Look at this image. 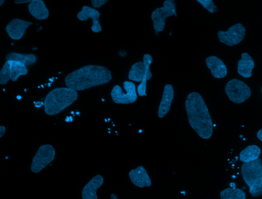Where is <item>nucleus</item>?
<instances>
[{
	"label": "nucleus",
	"mask_w": 262,
	"mask_h": 199,
	"mask_svg": "<svg viewBox=\"0 0 262 199\" xmlns=\"http://www.w3.org/2000/svg\"><path fill=\"white\" fill-rule=\"evenodd\" d=\"M4 2V1H0V6H1L2 5V4H3V3Z\"/></svg>",
	"instance_id": "31"
},
{
	"label": "nucleus",
	"mask_w": 262,
	"mask_h": 199,
	"mask_svg": "<svg viewBox=\"0 0 262 199\" xmlns=\"http://www.w3.org/2000/svg\"><path fill=\"white\" fill-rule=\"evenodd\" d=\"M7 61H12L23 64L25 66H30L34 64L37 61L36 56L33 54H20L15 52H10L6 56Z\"/></svg>",
	"instance_id": "19"
},
{
	"label": "nucleus",
	"mask_w": 262,
	"mask_h": 199,
	"mask_svg": "<svg viewBox=\"0 0 262 199\" xmlns=\"http://www.w3.org/2000/svg\"><path fill=\"white\" fill-rule=\"evenodd\" d=\"M173 15L177 16L175 1H165L163 6L157 8L152 12L151 15L155 31H162L165 27L166 18Z\"/></svg>",
	"instance_id": "6"
},
{
	"label": "nucleus",
	"mask_w": 262,
	"mask_h": 199,
	"mask_svg": "<svg viewBox=\"0 0 262 199\" xmlns=\"http://www.w3.org/2000/svg\"><path fill=\"white\" fill-rule=\"evenodd\" d=\"M78 96L77 91L68 87L55 88L45 97V112L49 115L57 114L72 104Z\"/></svg>",
	"instance_id": "3"
},
{
	"label": "nucleus",
	"mask_w": 262,
	"mask_h": 199,
	"mask_svg": "<svg viewBox=\"0 0 262 199\" xmlns=\"http://www.w3.org/2000/svg\"><path fill=\"white\" fill-rule=\"evenodd\" d=\"M100 15V13L95 9L84 6L82 8L81 11L78 13L77 17L80 21H85L88 18H91L93 22L92 31L95 33H99L102 31L99 20Z\"/></svg>",
	"instance_id": "11"
},
{
	"label": "nucleus",
	"mask_w": 262,
	"mask_h": 199,
	"mask_svg": "<svg viewBox=\"0 0 262 199\" xmlns=\"http://www.w3.org/2000/svg\"><path fill=\"white\" fill-rule=\"evenodd\" d=\"M124 93L119 85H116L113 88L111 95L113 101L116 104H128L134 103L137 99L135 84L126 81L123 83Z\"/></svg>",
	"instance_id": "8"
},
{
	"label": "nucleus",
	"mask_w": 262,
	"mask_h": 199,
	"mask_svg": "<svg viewBox=\"0 0 262 199\" xmlns=\"http://www.w3.org/2000/svg\"><path fill=\"white\" fill-rule=\"evenodd\" d=\"M106 2L107 1L106 0H92V4L93 7L95 8H99Z\"/></svg>",
	"instance_id": "26"
},
{
	"label": "nucleus",
	"mask_w": 262,
	"mask_h": 199,
	"mask_svg": "<svg viewBox=\"0 0 262 199\" xmlns=\"http://www.w3.org/2000/svg\"><path fill=\"white\" fill-rule=\"evenodd\" d=\"M197 1L212 14L217 12L218 11V7L214 5L212 0H198Z\"/></svg>",
	"instance_id": "25"
},
{
	"label": "nucleus",
	"mask_w": 262,
	"mask_h": 199,
	"mask_svg": "<svg viewBox=\"0 0 262 199\" xmlns=\"http://www.w3.org/2000/svg\"><path fill=\"white\" fill-rule=\"evenodd\" d=\"M225 92L229 98L233 103L241 104L251 96L250 87L244 82L232 79L226 85Z\"/></svg>",
	"instance_id": "5"
},
{
	"label": "nucleus",
	"mask_w": 262,
	"mask_h": 199,
	"mask_svg": "<svg viewBox=\"0 0 262 199\" xmlns=\"http://www.w3.org/2000/svg\"><path fill=\"white\" fill-rule=\"evenodd\" d=\"M185 109L191 127L201 138L209 139L213 132V123L201 95L195 92L189 93L185 101Z\"/></svg>",
	"instance_id": "2"
},
{
	"label": "nucleus",
	"mask_w": 262,
	"mask_h": 199,
	"mask_svg": "<svg viewBox=\"0 0 262 199\" xmlns=\"http://www.w3.org/2000/svg\"><path fill=\"white\" fill-rule=\"evenodd\" d=\"M33 22L19 18H14L7 25L5 30L9 37L13 40L20 39L26 29Z\"/></svg>",
	"instance_id": "10"
},
{
	"label": "nucleus",
	"mask_w": 262,
	"mask_h": 199,
	"mask_svg": "<svg viewBox=\"0 0 262 199\" xmlns=\"http://www.w3.org/2000/svg\"><path fill=\"white\" fill-rule=\"evenodd\" d=\"M261 92H262V87H261Z\"/></svg>",
	"instance_id": "32"
},
{
	"label": "nucleus",
	"mask_w": 262,
	"mask_h": 199,
	"mask_svg": "<svg viewBox=\"0 0 262 199\" xmlns=\"http://www.w3.org/2000/svg\"><path fill=\"white\" fill-rule=\"evenodd\" d=\"M55 151L51 144L41 145L34 157L31 165V169L34 173H38L54 160Z\"/></svg>",
	"instance_id": "7"
},
{
	"label": "nucleus",
	"mask_w": 262,
	"mask_h": 199,
	"mask_svg": "<svg viewBox=\"0 0 262 199\" xmlns=\"http://www.w3.org/2000/svg\"><path fill=\"white\" fill-rule=\"evenodd\" d=\"M11 61H6L0 71V84L5 85L10 79Z\"/></svg>",
	"instance_id": "24"
},
{
	"label": "nucleus",
	"mask_w": 262,
	"mask_h": 199,
	"mask_svg": "<svg viewBox=\"0 0 262 199\" xmlns=\"http://www.w3.org/2000/svg\"><path fill=\"white\" fill-rule=\"evenodd\" d=\"M111 71L98 65H87L68 74L64 79L67 87L76 91L105 84L111 81Z\"/></svg>",
	"instance_id": "1"
},
{
	"label": "nucleus",
	"mask_w": 262,
	"mask_h": 199,
	"mask_svg": "<svg viewBox=\"0 0 262 199\" xmlns=\"http://www.w3.org/2000/svg\"><path fill=\"white\" fill-rule=\"evenodd\" d=\"M28 10L30 14L38 20L46 19L49 15V11L41 0H32L29 4Z\"/></svg>",
	"instance_id": "16"
},
{
	"label": "nucleus",
	"mask_w": 262,
	"mask_h": 199,
	"mask_svg": "<svg viewBox=\"0 0 262 199\" xmlns=\"http://www.w3.org/2000/svg\"><path fill=\"white\" fill-rule=\"evenodd\" d=\"M257 137L262 142V129L258 131L257 133Z\"/></svg>",
	"instance_id": "29"
},
{
	"label": "nucleus",
	"mask_w": 262,
	"mask_h": 199,
	"mask_svg": "<svg viewBox=\"0 0 262 199\" xmlns=\"http://www.w3.org/2000/svg\"><path fill=\"white\" fill-rule=\"evenodd\" d=\"M152 61V57L149 54H145L143 56V62L145 65V73L143 79L137 87V91L141 96L146 95V82L152 77L149 66Z\"/></svg>",
	"instance_id": "18"
},
{
	"label": "nucleus",
	"mask_w": 262,
	"mask_h": 199,
	"mask_svg": "<svg viewBox=\"0 0 262 199\" xmlns=\"http://www.w3.org/2000/svg\"><path fill=\"white\" fill-rule=\"evenodd\" d=\"M254 67V62L252 57L247 53H243L237 63L238 73L244 78H249L252 76Z\"/></svg>",
	"instance_id": "17"
},
{
	"label": "nucleus",
	"mask_w": 262,
	"mask_h": 199,
	"mask_svg": "<svg viewBox=\"0 0 262 199\" xmlns=\"http://www.w3.org/2000/svg\"><path fill=\"white\" fill-rule=\"evenodd\" d=\"M103 178L101 175L94 177L83 187L82 199H97V190L102 185Z\"/></svg>",
	"instance_id": "15"
},
{
	"label": "nucleus",
	"mask_w": 262,
	"mask_h": 199,
	"mask_svg": "<svg viewBox=\"0 0 262 199\" xmlns=\"http://www.w3.org/2000/svg\"><path fill=\"white\" fill-rule=\"evenodd\" d=\"M6 128L4 126H0V137L1 138L5 133Z\"/></svg>",
	"instance_id": "28"
},
{
	"label": "nucleus",
	"mask_w": 262,
	"mask_h": 199,
	"mask_svg": "<svg viewBox=\"0 0 262 199\" xmlns=\"http://www.w3.org/2000/svg\"><path fill=\"white\" fill-rule=\"evenodd\" d=\"M128 175L132 183L139 187H149L151 185L150 179L142 166L130 170Z\"/></svg>",
	"instance_id": "12"
},
{
	"label": "nucleus",
	"mask_w": 262,
	"mask_h": 199,
	"mask_svg": "<svg viewBox=\"0 0 262 199\" xmlns=\"http://www.w3.org/2000/svg\"><path fill=\"white\" fill-rule=\"evenodd\" d=\"M206 63L213 77L220 79L226 76L227 68L221 59L216 56H211L206 58Z\"/></svg>",
	"instance_id": "14"
},
{
	"label": "nucleus",
	"mask_w": 262,
	"mask_h": 199,
	"mask_svg": "<svg viewBox=\"0 0 262 199\" xmlns=\"http://www.w3.org/2000/svg\"><path fill=\"white\" fill-rule=\"evenodd\" d=\"M28 72L26 66L20 63L11 61L10 69V80L11 81H17L20 76L27 74Z\"/></svg>",
	"instance_id": "22"
},
{
	"label": "nucleus",
	"mask_w": 262,
	"mask_h": 199,
	"mask_svg": "<svg viewBox=\"0 0 262 199\" xmlns=\"http://www.w3.org/2000/svg\"><path fill=\"white\" fill-rule=\"evenodd\" d=\"M243 179L249 188L253 196L262 194V161L258 158L254 161L243 163L241 168Z\"/></svg>",
	"instance_id": "4"
},
{
	"label": "nucleus",
	"mask_w": 262,
	"mask_h": 199,
	"mask_svg": "<svg viewBox=\"0 0 262 199\" xmlns=\"http://www.w3.org/2000/svg\"><path fill=\"white\" fill-rule=\"evenodd\" d=\"M145 73V65L143 61L133 64L129 71L128 79L130 80L141 82Z\"/></svg>",
	"instance_id": "21"
},
{
	"label": "nucleus",
	"mask_w": 262,
	"mask_h": 199,
	"mask_svg": "<svg viewBox=\"0 0 262 199\" xmlns=\"http://www.w3.org/2000/svg\"><path fill=\"white\" fill-rule=\"evenodd\" d=\"M246 33L245 27L240 23L231 26L227 31H220L217 36L220 42L228 46H233L241 42Z\"/></svg>",
	"instance_id": "9"
},
{
	"label": "nucleus",
	"mask_w": 262,
	"mask_h": 199,
	"mask_svg": "<svg viewBox=\"0 0 262 199\" xmlns=\"http://www.w3.org/2000/svg\"><path fill=\"white\" fill-rule=\"evenodd\" d=\"M44 105V103L41 102H38L36 103L35 106L36 107H39L42 105Z\"/></svg>",
	"instance_id": "30"
},
{
	"label": "nucleus",
	"mask_w": 262,
	"mask_h": 199,
	"mask_svg": "<svg viewBox=\"0 0 262 199\" xmlns=\"http://www.w3.org/2000/svg\"><path fill=\"white\" fill-rule=\"evenodd\" d=\"M261 151L256 145L248 146L242 151L239 154V159L244 163H248L259 158Z\"/></svg>",
	"instance_id": "20"
},
{
	"label": "nucleus",
	"mask_w": 262,
	"mask_h": 199,
	"mask_svg": "<svg viewBox=\"0 0 262 199\" xmlns=\"http://www.w3.org/2000/svg\"><path fill=\"white\" fill-rule=\"evenodd\" d=\"M173 97L174 91L172 85H165L158 108V115L159 118L163 117L168 112Z\"/></svg>",
	"instance_id": "13"
},
{
	"label": "nucleus",
	"mask_w": 262,
	"mask_h": 199,
	"mask_svg": "<svg viewBox=\"0 0 262 199\" xmlns=\"http://www.w3.org/2000/svg\"><path fill=\"white\" fill-rule=\"evenodd\" d=\"M221 199H246L245 193L241 189L228 188L220 193Z\"/></svg>",
	"instance_id": "23"
},
{
	"label": "nucleus",
	"mask_w": 262,
	"mask_h": 199,
	"mask_svg": "<svg viewBox=\"0 0 262 199\" xmlns=\"http://www.w3.org/2000/svg\"><path fill=\"white\" fill-rule=\"evenodd\" d=\"M31 1L30 0H15L14 1V2L16 4H24V3H30Z\"/></svg>",
	"instance_id": "27"
}]
</instances>
